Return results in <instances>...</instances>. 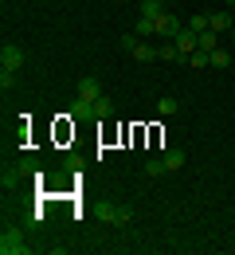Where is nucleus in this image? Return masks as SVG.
Instances as JSON below:
<instances>
[{
  "label": "nucleus",
  "mask_w": 235,
  "mask_h": 255,
  "mask_svg": "<svg viewBox=\"0 0 235 255\" xmlns=\"http://www.w3.org/2000/svg\"><path fill=\"white\" fill-rule=\"evenodd\" d=\"M157 114H165V118H172V114H180V102L176 98H157Z\"/></svg>",
  "instance_id": "8"
},
{
  "label": "nucleus",
  "mask_w": 235,
  "mask_h": 255,
  "mask_svg": "<svg viewBox=\"0 0 235 255\" xmlns=\"http://www.w3.org/2000/svg\"><path fill=\"white\" fill-rule=\"evenodd\" d=\"M0 252L4 255H28V236H24V228L8 224V228L0 232Z\"/></svg>",
  "instance_id": "1"
},
{
  "label": "nucleus",
  "mask_w": 235,
  "mask_h": 255,
  "mask_svg": "<svg viewBox=\"0 0 235 255\" xmlns=\"http://www.w3.org/2000/svg\"><path fill=\"white\" fill-rule=\"evenodd\" d=\"M232 43H235V28H232Z\"/></svg>",
  "instance_id": "23"
},
{
  "label": "nucleus",
  "mask_w": 235,
  "mask_h": 255,
  "mask_svg": "<svg viewBox=\"0 0 235 255\" xmlns=\"http://www.w3.org/2000/svg\"><path fill=\"white\" fill-rule=\"evenodd\" d=\"M232 63V59H228V51H220V47H216V51H212V67H228Z\"/></svg>",
  "instance_id": "20"
},
{
  "label": "nucleus",
  "mask_w": 235,
  "mask_h": 255,
  "mask_svg": "<svg viewBox=\"0 0 235 255\" xmlns=\"http://www.w3.org/2000/svg\"><path fill=\"white\" fill-rule=\"evenodd\" d=\"M208 28H212V32H232L235 20L228 16V12H212V16H208Z\"/></svg>",
  "instance_id": "6"
},
{
  "label": "nucleus",
  "mask_w": 235,
  "mask_h": 255,
  "mask_svg": "<svg viewBox=\"0 0 235 255\" xmlns=\"http://www.w3.org/2000/svg\"><path fill=\"white\" fill-rule=\"evenodd\" d=\"M228 4H235V0H228Z\"/></svg>",
  "instance_id": "24"
},
{
  "label": "nucleus",
  "mask_w": 235,
  "mask_h": 255,
  "mask_svg": "<svg viewBox=\"0 0 235 255\" xmlns=\"http://www.w3.org/2000/svg\"><path fill=\"white\" fill-rule=\"evenodd\" d=\"M98 216H102V220H106V224H114V216H118V204H110V200H102Z\"/></svg>",
  "instance_id": "18"
},
{
  "label": "nucleus",
  "mask_w": 235,
  "mask_h": 255,
  "mask_svg": "<svg viewBox=\"0 0 235 255\" xmlns=\"http://www.w3.org/2000/svg\"><path fill=\"white\" fill-rule=\"evenodd\" d=\"M188 63H192V67H196V71H200V67H212V55H208V51H200V47H196V51L188 55Z\"/></svg>",
  "instance_id": "15"
},
{
  "label": "nucleus",
  "mask_w": 235,
  "mask_h": 255,
  "mask_svg": "<svg viewBox=\"0 0 235 255\" xmlns=\"http://www.w3.org/2000/svg\"><path fill=\"white\" fill-rule=\"evenodd\" d=\"M78 98H82V102H98L102 98V83L94 75H82V79H78Z\"/></svg>",
  "instance_id": "4"
},
{
  "label": "nucleus",
  "mask_w": 235,
  "mask_h": 255,
  "mask_svg": "<svg viewBox=\"0 0 235 255\" xmlns=\"http://www.w3.org/2000/svg\"><path fill=\"white\" fill-rule=\"evenodd\" d=\"M16 83H20V79H16V71H8V67H4V71H0V91L8 95V91H16Z\"/></svg>",
  "instance_id": "12"
},
{
  "label": "nucleus",
  "mask_w": 235,
  "mask_h": 255,
  "mask_svg": "<svg viewBox=\"0 0 235 255\" xmlns=\"http://www.w3.org/2000/svg\"><path fill=\"white\" fill-rule=\"evenodd\" d=\"M134 59H137V63H149V59H157V47H149V43H134Z\"/></svg>",
  "instance_id": "10"
},
{
  "label": "nucleus",
  "mask_w": 235,
  "mask_h": 255,
  "mask_svg": "<svg viewBox=\"0 0 235 255\" xmlns=\"http://www.w3.org/2000/svg\"><path fill=\"white\" fill-rule=\"evenodd\" d=\"M196 47H200V51H208V55H212V51L220 47V32H212V28H208V32H200V39H196Z\"/></svg>",
  "instance_id": "7"
},
{
  "label": "nucleus",
  "mask_w": 235,
  "mask_h": 255,
  "mask_svg": "<svg viewBox=\"0 0 235 255\" xmlns=\"http://www.w3.org/2000/svg\"><path fill=\"white\" fill-rule=\"evenodd\" d=\"M165 169H168V173L184 169V149H168V153H165Z\"/></svg>",
  "instance_id": "9"
},
{
  "label": "nucleus",
  "mask_w": 235,
  "mask_h": 255,
  "mask_svg": "<svg viewBox=\"0 0 235 255\" xmlns=\"http://www.w3.org/2000/svg\"><path fill=\"white\" fill-rule=\"evenodd\" d=\"M157 59H165V63H172V59H180V51H176V43H172V39H165V43L157 47Z\"/></svg>",
  "instance_id": "11"
},
{
  "label": "nucleus",
  "mask_w": 235,
  "mask_h": 255,
  "mask_svg": "<svg viewBox=\"0 0 235 255\" xmlns=\"http://www.w3.org/2000/svg\"><path fill=\"white\" fill-rule=\"evenodd\" d=\"M165 8H161V0H141V16H149V20H157Z\"/></svg>",
  "instance_id": "13"
},
{
  "label": "nucleus",
  "mask_w": 235,
  "mask_h": 255,
  "mask_svg": "<svg viewBox=\"0 0 235 255\" xmlns=\"http://www.w3.org/2000/svg\"><path fill=\"white\" fill-rule=\"evenodd\" d=\"M0 63L8 67V71H20V67H24V47H20V43H12V39H8V43H4V47H0Z\"/></svg>",
  "instance_id": "2"
},
{
  "label": "nucleus",
  "mask_w": 235,
  "mask_h": 255,
  "mask_svg": "<svg viewBox=\"0 0 235 255\" xmlns=\"http://www.w3.org/2000/svg\"><path fill=\"white\" fill-rule=\"evenodd\" d=\"M106 114H110V98H98V102H94V106H90V118H106Z\"/></svg>",
  "instance_id": "17"
},
{
  "label": "nucleus",
  "mask_w": 235,
  "mask_h": 255,
  "mask_svg": "<svg viewBox=\"0 0 235 255\" xmlns=\"http://www.w3.org/2000/svg\"><path fill=\"white\" fill-rule=\"evenodd\" d=\"M188 28H192L196 35H200V32H208V16H192V24H188Z\"/></svg>",
  "instance_id": "21"
},
{
  "label": "nucleus",
  "mask_w": 235,
  "mask_h": 255,
  "mask_svg": "<svg viewBox=\"0 0 235 255\" xmlns=\"http://www.w3.org/2000/svg\"><path fill=\"white\" fill-rule=\"evenodd\" d=\"M145 173H149V177H161V173H168V169H165V157H153V161H145Z\"/></svg>",
  "instance_id": "16"
},
{
  "label": "nucleus",
  "mask_w": 235,
  "mask_h": 255,
  "mask_svg": "<svg viewBox=\"0 0 235 255\" xmlns=\"http://www.w3.org/2000/svg\"><path fill=\"white\" fill-rule=\"evenodd\" d=\"M134 224V212L126 208V204H118V216H114V228H130Z\"/></svg>",
  "instance_id": "14"
},
{
  "label": "nucleus",
  "mask_w": 235,
  "mask_h": 255,
  "mask_svg": "<svg viewBox=\"0 0 235 255\" xmlns=\"http://www.w3.org/2000/svg\"><path fill=\"white\" fill-rule=\"evenodd\" d=\"M196 39H200V35L192 32V28H188V32H184V28L176 32V39H172V43H176V51H180V59H188V55L196 51Z\"/></svg>",
  "instance_id": "5"
},
{
  "label": "nucleus",
  "mask_w": 235,
  "mask_h": 255,
  "mask_svg": "<svg viewBox=\"0 0 235 255\" xmlns=\"http://www.w3.org/2000/svg\"><path fill=\"white\" fill-rule=\"evenodd\" d=\"M134 35H157V32H153V20H149V16H141V20H137V28H134Z\"/></svg>",
  "instance_id": "19"
},
{
  "label": "nucleus",
  "mask_w": 235,
  "mask_h": 255,
  "mask_svg": "<svg viewBox=\"0 0 235 255\" xmlns=\"http://www.w3.org/2000/svg\"><path fill=\"white\" fill-rule=\"evenodd\" d=\"M153 32L165 35V39H176V32H180V20H176L172 12H161V16L153 20Z\"/></svg>",
  "instance_id": "3"
},
{
  "label": "nucleus",
  "mask_w": 235,
  "mask_h": 255,
  "mask_svg": "<svg viewBox=\"0 0 235 255\" xmlns=\"http://www.w3.org/2000/svg\"><path fill=\"white\" fill-rule=\"evenodd\" d=\"M0 185H4V189H16V173H8V169H4V177H0Z\"/></svg>",
  "instance_id": "22"
}]
</instances>
